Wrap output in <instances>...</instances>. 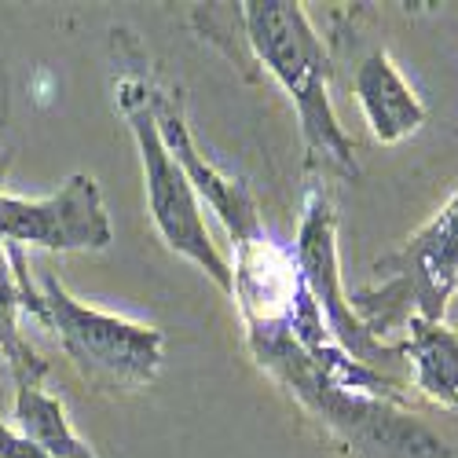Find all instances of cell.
Here are the masks:
<instances>
[{
	"label": "cell",
	"instance_id": "1",
	"mask_svg": "<svg viewBox=\"0 0 458 458\" xmlns=\"http://www.w3.org/2000/svg\"><path fill=\"white\" fill-rule=\"evenodd\" d=\"M0 239L8 242H37L48 250H78V246H106L110 227L89 176H73L63 195L45 202L0 199Z\"/></svg>",
	"mask_w": 458,
	"mask_h": 458
},
{
	"label": "cell",
	"instance_id": "2",
	"mask_svg": "<svg viewBox=\"0 0 458 458\" xmlns=\"http://www.w3.org/2000/svg\"><path fill=\"white\" fill-rule=\"evenodd\" d=\"M52 312V323L59 327L66 349L78 356L81 363L114 370V374H147L155 367V345L158 337L136 330V327H122L118 319H103L96 312H85L78 304H70L55 283H48V297L41 301V312Z\"/></svg>",
	"mask_w": 458,
	"mask_h": 458
},
{
	"label": "cell",
	"instance_id": "3",
	"mask_svg": "<svg viewBox=\"0 0 458 458\" xmlns=\"http://www.w3.org/2000/svg\"><path fill=\"white\" fill-rule=\"evenodd\" d=\"M132 122H136V132L143 140V158L150 165V195H155V213L165 227V235L173 239V246L187 250V253H195L202 264H209V272L216 279H224V268H220V260L213 257L209 250V239L202 232V224L195 216V206H191V195H187V183L183 176L162 158V147L155 140V129H150V122L143 118V114H132Z\"/></svg>",
	"mask_w": 458,
	"mask_h": 458
},
{
	"label": "cell",
	"instance_id": "4",
	"mask_svg": "<svg viewBox=\"0 0 458 458\" xmlns=\"http://www.w3.org/2000/svg\"><path fill=\"white\" fill-rule=\"evenodd\" d=\"M360 92H363V103H367L370 118H374V129L381 136H396L414 122V106L400 92L396 78L386 70V59L367 63V70L360 73Z\"/></svg>",
	"mask_w": 458,
	"mask_h": 458
},
{
	"label": "cell",
	"instance_id": "5",
	"mask_svg": "<svg viewBox=\"0 0 458 458\" xmlns=\"http://www.w3.org/2000/svg\"><path fill=\"white\" fill-rule=\"evenodd\" d=\"M12 316H15V286H12L8 260H4V253H0V352H8V356H12V367L19 370L22 386H30V367H33V370H41V367L33 363V356L22 349V341L15 337V323H12Z\"/></svg>",
	"mask_w": 458,
	"mask_h": 458
}]
</instances>
